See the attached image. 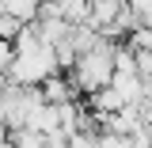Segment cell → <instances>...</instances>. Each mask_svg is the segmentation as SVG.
<instances>
[{"label": "cell", "instance_id": "6da1fadb", "mask_svg": "<svg viewBox=\"0 0 152 148\" xmlns=\"http://www.w3.org/2000/svg\"><path fill=\"white\" fill-rule=\"evenodd\" d=\"M38 91H42L46 103H69V99H76V84L65 80V76H57V72H50L42 84H38Z\"/></svg>", "mask_w": 152, "mask_h": 148}, {"label": "cell", "instance_id": "7a4b0ae2", "mask_svg": "<svg viewBox=\"0 0 152 148\" xmlns=\"http://www.w3.org/2000/svg\"><path fill=\"white\" fill-rule=\"evenodd\" d=\"M0 12L15 15L19 23H34L38 12H42V0H0Z\"/></svg>", "mask_w": 152, "mask_h": 148}, {"label": "cell", "instance_id": "3957f363", "mask_svg": "<svg viewBox=\"0 0 152 148\" xmlns=\"http://www.w3.org/2000/svg\"><path fill=\"white\" fill-rule=\"evenodd\" d=\"M95 148H133V144H129V137H122V133L99 129L95 133Z\"/></svg>", "mask_w": 152, "mask_h": 148}, {"label": "cell", "instance_id": "277c9868", "mask_svg": "<svg viewBox=\"0 0 152 148\" xmlns=\"http://www.w3.org/2000/svg\"><path fill=\"white\" fill-rule=\"evenodd\" d=\"M19 31H23V23H19L15 15H8V12H0V38H4V42H15Z\"/></svg>", "mask_w": 152, "mask_h": 148}]
</instances>
